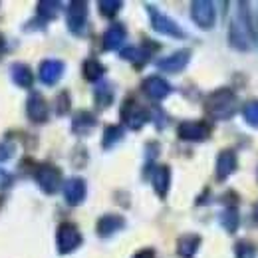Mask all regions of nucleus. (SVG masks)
Segmentation results:
<instances>
[{"label":"nucleus","mask_w":258,"mask_h":258,"mask_svg":"<svg viewBox=\"0 0 258 258\" xmlns=\"http://www.w3.org/2000/svg\"><path fill=\"white\" fill-rule=\"evenodd\" d=\"M8 181H10V177H8V175H6V173L0 169V185H6Z\"/></svg>","instance_id":"30"},{"label":"nucleus","mask_w":258,"mask_h":258,"mask_svg":"<svg viewBox=\"0 0 258 258\" xmlns=\"http://www.w3.org/2000/svg\"><path fill=\"white\" fill-rule=\"evenodd\" d=\"M64 197L70 205H80L86 197V183L82 179H70L64 185Z\"/></svg>","instance_id":"11"},{"label":"nucleus","mask_w":258,"mask_h":258,"mask_svg":"<svg viewBox=\"0 0 258 258\" xmlns=\"http://www.w3.org/2000/svg\"><path fill=\"white\" fill-rule=\"evenodd\" d=\"M211 133V127L205 121H185L179 125V137L189 141H201L207 139Z\"/></svg>","instance_id":"5"},{"label":"nucleus","mask_w":258,"mask_h":258,"mask_svg":"<svg viewBox=\"0 0 258 258\" xmlns=\"http://www.w3.org/2000/svg\"><path fill=\"white\" fill-rule=\"evenodd\" d=\"M244 113H246V119L248 121H252V123L258 125V103H248L246 109H244Z\"/></svg>","instance_id":"27"},{"label":"nucleus","mask_w":258,"mask_h":258,"mask_svg":"<svg viewBox=\"0 0 258 258\" xmlns=\"http://www.w3.org/2000/svg\"><path fill=\"white\" fill-rule=\"evenodd\" d=\"M232 105H234V96L228 90H219L207 99V111L219 119L228 117L232 113V109H234Z\"/></svg>","instance_id":"1"},{"label":"nucleus","mask_w":258,"mask_h":258,"mask_svg":"<svg viewBox=\"0 0 258 258\" xmlns=\"http://www.w3.org/2000/svg\"><path fill=\"white\" fill-rule=\"evenodd\" d=\"M96 125V119H94V115L92 113H88V111H80V113H76V117H74V131L78 133V135H84V133H88L90 129Z\"/></svg>","instance_id":"17"},{"label":"nucleus","mask_w":258,"mask_h":258,"mask_svg":"<svg viewBox=\"0 0 258 258\" xmlns=\"http://www.w3.org/2000/svg\"><path fill=\"white\" fill-rule=\"evenodd\" d=\"M121 135H123L121 127H117V125H109V127L105 129V139H103V147H111L113 143H117V141L121 139Z\"/></svg>","instance_id":"22"},{"label":"nucleus","mask_w":258,"mask_h":258,"mask_svg":"<svg viewBox=\"0 0 258 258\" xmlns=\"http://www.w3.org/2000/svg\"><path fill=\"white\" fill-rule=\"evenodd\" d=\"M58 8H60L58 2H40L38 4V12L42 16H46V18H54L58 14Z\"/></svg>","instance_id":"23"},{"label":"nucleus","mask_w":258,"mask_h":258,"mask_svg":"<svg viewBox=\"0 0 258 258\" xmlns=\"http://www.w3.org/2000/svg\"><path fill=\"white\" fill-rule=\"evenodd\" d=\"M193 20L201 28H211L215 22V10L211 2H195L193 4Z\"/></svg>","instance_id":"10"},{"label":"nucleus","mask_w":258,"mask_h":258,"mask_svg":"<svg viewBox=\"0 0 258 258\" xmlns=\"http://www.w3.org/2000/svg\"><path fill=\"white\" fill-rule=\"evenodd\" d=\"M10 72H12V80H14L16 86H20V88H30L32 86L34 76L26 64H14Z\"/></svg>","instance_id":"16"},{"label":"nucleus","mask_w":258,"mask_h":258,"mask_svg":"<svg viewBox=\"0 0 258 258\" xmlns=\"http://www.w3.org/2000/svg\"><path fill=\"white\" fill-rule=\"evenodd\" d=\"M56 242H58V250L62 254H68L72 250H76L82 244V234L78 232V228L70 223L58 226V234H56Z\"/></svg>","instance_id":"3"},{"label":"nucleus","mask_w":258,"mask_h":258,"mask_svg":"<svg viewBox=\"0 0 258 258\" xmlns=\"http://www.w3.org/2000/svg\"><path fill=\"white\" fill-rule=\"evenodd\" d=\"M121 117H123V121H125L131 129H139L147 121L145 109L139 107L133 99H127V101L123 103V107H121Z\"/></svg>","instance_id":"4"},{"label":"nucleus","mask_w":258,"mask_h":258,"mask_svg":"<svg viewBox=\"0 0 258 258\" xmlns=\"http://www.w3.org/2000/svg\"><path fill=\"white\" fill-rule=\"evenodd\" d=\"M149 14H151L153 28H155L157 32L167 34V36H175V38H181V36H183L181 28H179V26H177L173 20H169L167 16H163L161 12H157L155 8H149Z\"/></svg>","instance_id":"9"},{"label":"nucleus","mask_w":258,"mask_h":258,"mask_svg":"<svg viewBox=\"0 0 258 258\" xmlns=\"http://www.w3.org/2000/svg\"><path fill=\"white\" fill-rule=\"evenodd\" d=\"M133 258H155V252L153 250H141V252H137Z\"/></svg>","instance_id":"28"},{"label":"nucleus","mask_w":258,"mask_h":258,"mask_svg":"<svg viewBox=\"0 0 258 258\" xmlns=\"http://www.w3.org/2000/svg\"><path fill=\"white\" fill-rule=\"evenodd\" d=\"M12 153H14V145H12V141H2L0 143V161H6V159H10L12 157Z\"/></svg>","instance_id":"25"},{"label":"nucleus","mask_w":258,"mask_h":258,"mask_svg":"<svg viewBox=\"0 0 258 258\" xmlns=\"http://www.w3.org/2000/svg\"><path fill=\"white\" fill-rule=\"evenodd\" d=\"M143 90H145V94L149 97H153V99H163V97L169 94V84L159 78V76H153V78H147L145 82H143Z\"/></svg>","instance_id":"12"},{"label":"nucleus","mask_w":258,"mask_h":258,"mask_svg":"<svg viewBox=\"0 0 258 258\" xmlns=\"http://www.w3.org/2000/svg\"><path fill=\"white\" fill-rule=\"evenodd\" d=\"M187 62H189V52L183 50V52H177V54H173V56L161 60L159 68L165 70V72H179V70H183L187 66Z\"/></svg>","instance_id":"14"},{"label":"nucleus","mask_w":258,"mask_h":258,"mask_svg":"<svg viewBox=\"0 0 258 258\" xmlns=\"http://www.w3.org/2000/svg\"><path fill=\"white\" fill-rule=\"evenodd\" d=\"M26 113L34 123H44L48 119V105L40 94H32L26 101Z\"/></svg>","instance_id":"7"},{"label":"nucleus","mask_w":258,"mask_h":258,"mask_svg":"<svg viewBox=\"0 0 258 258\" xmlns=\"http://www.w3.org/2000/svg\"><path fill=\"white\" fill-rule=\"evenodd\" d=\"M125 40V28L121 26V24H113L105 36H103V46L107 48V50H115V48H119L121 46V42Z\"/></svg>","instance_id":"15"},{"label":"nucleus","mask_w":258,"mask_h":258,"mask_svg":"<svg viewBox=\"0 0 258 258\" xmlns=\"http://www.w3.org/2000/svg\"><path fill=\"white\" fill-rule=\"evenodd\" d=\"M121 226H123V219H121V217L105 215V217H101L99 223H97V232H99V236H109V234L117 232Z\"/></svg>","instance_id":"13"},{"label":"nucleus","mask_w":258,"mask_h":258,"mask_svg":"<svg viewBox=\"0 0 258 258\" xmlns=\"http://www.w3.org/2000/svg\"><path fill=\"white\" fill-rule=\"evenodd\" d=\"M199 236H195V234H187V236H183V238H179V254L183 258H191L195 254V250H197V246H199Z\"/></svg>","instance_id":"19"},{"label":"nucleus","mask_w":258,"mask_h":258,"mask_svg":"<svg viewBox=\"0 0 258 258\" xmlns=\"http://www.w3.org/2000/svg\"><path fill=\"white\" fill-rule=\"evenodd\" d=\"M86 18H88V4H84V2L70 4V10H68V26H70L72 32L76 34L82 32V28L86 24Z\"/></svg>","instance_id":"6"},{"label":"nucleus","mask_w":258,"mask_h":258,"mask_svg":"<svg viewBox=\"0 0 258 258\" xmlns=\"http://www.w3.org/2000/svg\"><path fill=\"white\" fill-rule=\"evenodd\" d=\"M96 99H97V103L107 105V103L111 101V90H109V88H99L96 92Z\"/></svg>","instance_id":"26"},{"label":"nucleus","mask_w":258,"mask_h":258,"mask_svg":"<svg viewBox=\"0 0 258 258\" xmlns=\"http://www.w3.org/2000/svg\"><path fill=\"white\" fill-rule=\"evenodd\" d=\"M36 181H38V185H40V189L44 193L48 195L56 193L60 189V183H62L60 169L54 167V165H42L36 171Z\"/></svg>","instance_id":"2"},{"label":"nucleus","mask_w":258,"mask_h":258,"mask_svg":"<svg viewBox=\"0 0 258 258\" xmlns=\"http://www.w3.org/2000/svg\"><path fill=\"white\" fill-rule=\"evenodd\" d=\"M234 165H236L234 155H232L230 151H225V153L219 157V161H217V175H219V179H225L228 173H232Z\"/></svg>","instance_id":"20"},{"label":"nucleus","mask_w":258,"mask_h":258,"mask_svg":"<svg viewBox=\"0 0 258 258\" xmlns=\"http://www.w3.org/2000/svg\"><path fill=\"white\" fill-rule=\"evenodd\" d=\"M62 74H64V64L60 60H46L40 66V74L38 76L46 86H54V84H58Z\"/></svg>","instance_id":"8"},{"label":"nucleus","mask_w":258,"mask_h":258,"mask_svg":"<svg viewBox=\"0 0 258 258\" xmlns=\"http://www.w3.org/2000/svg\"><path fill=\"white\" fill-rule=\"evenodd\" d=\"M103 72H105V68L99 64L97 60H86V64H84V78L86 80L96 82V80H99L103 76Z\"/></svg>","instance_id":"21"},{"label":"nucleus","mask_w":258,"mask_h":258,"mask_svg":"<svg viewBox=\"0 0 258 258\" xmlns=\"http://www.w3.org/2000/svg\"><path fill=\"white\" fill-rule=\"evenodd\" d=\"M153 185H155V191L159 193V197L167 195V189H169V167H157L155 169Z\"/></svg>","instance_id":"18"},{"label":"nucleus","mask_w":258,"mask_h":258,"mask_svg":"<svg viewBox=\"0 0 258 258\" xmlns=\"http://www.w3.org/2000/svg\"><path fill=\"white\" fill-rule=\"evenodd\" d=\"M4 52H6V40H4V36L0 34V58L4 56Z\"/></svg>","instance_id":"29"},{"label":"nucleus","mask_w":258,"mask_h":258,"mask_svg":"<svg viewBox=\"0 0 258 258\" xmlns=\"http://www.w3.org/2000/svg\"><path fill=\"white\" fill-rule=\"evenodd\" d=\"M121 8V2H99V12L103 16H115Z\"/></svg>","instance_id":"24"}]
</instances>
